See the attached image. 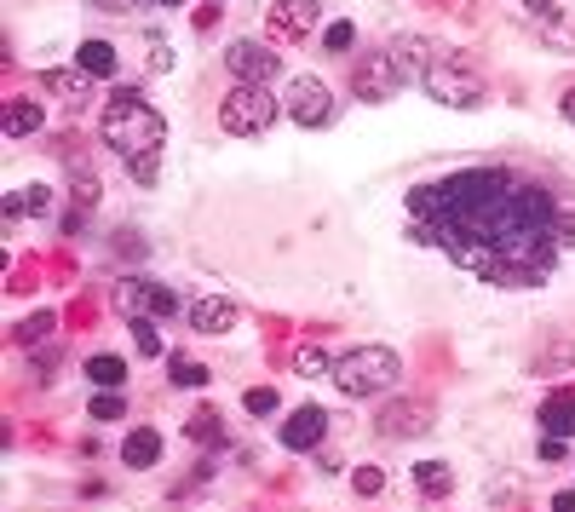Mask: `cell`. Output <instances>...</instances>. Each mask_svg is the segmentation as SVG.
<instances>
[{
	"instance_id": "cell-35",
	"label": "cell",
	"mask_w": 575,
	"mask_h": 512,
	"mask_svg": "<svg viewBox=\"0 0 575 512\" xmlns=\"http://www.w3.org/2000/svg\"><path fill=\"white\" fill-rule=\"evenodd\" d=\"M58 369V351H35V374H52Z\"/></svg>"
},
{
	"instance_id": "cell-8",
	"label": "cell",
	"mask_w": 575,
	"mask_h": 512,
	"mask_svg": "<svg viewBox=\"0 0 575 512\" xmlns=\"http://www.w3.org/2000/svg\"><path fill=\"white\" fill-rule=\"evenodd\" d=\"M225 70L236 75L242 87H271L276 75H282V58H276V47H259V41H230Z\"/></svg>"
},
{
	"instance_id": "cell-20",
	"label": "cell",
	"mask_w": 575,
	"mask_h": 512,
	"mask_svg": "<svg viewBox=\"0 0 575 512\" xmlns=\"http://www.w3.org/2000/svg\"><path fill=\"white\" fill-rule=\"evenodd\" d=\"M46 87L64 98V104H87V98H92V75H81L75 64H69V70H46Z\"/></svg>"
},
{
	"instance_id": "cell-10",
	"label": "cell",
	"mask_w": 575,
	"mask_h": 512,
	"mask_svg": "<svg viewBox=\"0 0 575 512\" xmlns=\"http://www.w3.org/2000/svg\"><path fill=\"white\" fill-rule=\"evenodd\" d=\"M322 18V0H271L265 6V24H271L276 41H305Z\"/></svg>"
},
{
	"instance_id": "cell-32",
	"label": "cell",
	"mask_w": 575,
	"mask_h": 512,
	"mask_svg": "<svg viewBox=\"0 0 575 512\" xmlns=\"http://www.w3.org/2000/svg\"><path fill=\"white\" fill-rule=\"evenodd\" d=\"M92 415H98V420H121V415H127V397H115V392L92 397Z\"/></svg>"
},
{
	"instance_id": "cell-7",
	"label": "cell",
	"mask_w": 575,
	"mask_h": 512,
	"mask_svg": "<svg viewBox=\"0 0 575 512\" xmlns=\"http://www.w3.org/2000/svg\"><path fill=\"white\" fill-rule=\"evenodd\" d=\"M115 305H121L127 317H179L184 311L179 294L161 288V282H150V277H121L115 282Z\"/></svg>"
},
{
	"instance_id": "cell-38",
	"label": "cell",
	"mask_w": 575,
	"mask_h": 512,
	"mask_svg": "<svg viewBox=\"0 0 575 512\" xmlns=\"http://www.w3.org/2000/svg\"><path fill=\"white\" fill-rule=\"evenodd\" d=\"M558 110H564V121H575V87L564 93V104H558Z\"/></svg>"
},
{
	"instance_id": "cell-6",
	"label": "cell",
	"mask_w": 575,
	"mask_h": 512,
	"mask_svg": "<svg viewBox=\"0 0 575 512\" xmlns=\"http://www.w3.org/2000/svg\"><path fill=\"white\" fill-rule=\"evenodd\" d=\"M282 110H288V121H299V127H311V133H317V127L334 121L340 104H334V93L322 87V75H294V81H288V93H282Z\"/></svg>"
},
{
	"instance_id": "cell-5",
	"label": "cell",
	"mask_w": 575,
	"mask_h": 512,
	"mask_svg": "<svg viewBox=\"0 0 575 512\" xmlns=\"http://www.w3.org/2000/svg\"><path fill=\"white\" fill-rule=\"evenodd\" d=\"M420 87L437 98V104H449V110H478L489 87H483V75L472 64H460V58H432V70L420 75Z\"/></svg>"
},
{
	"instance_id": "cell-17",
	"label": "cell",
	"mask_w": 575,
	"mask_h": 512,
	"mask_svg": "<svg viewBox=\"0 0 575 512\" xmlns=\"http://www.w3.org/2000/svg\"><path fill=\"white\" fill-rule=\"evenodd\" d=\"M409 484L420 489L426 501H443V495L455 489V472H449L443 461H414V466H409Z\"/></svg>"
},
{
	"instance_id": "cell-21",
	"label": "cell",
	"mask_w": 575,
	"mask_h": 512,
	"mask_svg": "<svg viewBox=\"0 0 575 512\" xmlns=\"http://www.w3.org/2000/svg\"><path fill=\"white\" fill-rule=\"evenodd\" d=\"M87 380H92V386H104V392H115V386L127 380V363L110 357V351H92V357H87Z\"/></svg>"
},
{
	"instance_id": "cell-23",
	"label": "cell",
	"mask_w": 575,
	"mask_h": 512,
	"mask_svg": "<svg viewBox=\"0 0 575 512\" xmlns=\"http://www.w3.org/2000/svg\"><path fill=\"white\" fill-rule=\"evenodd\" d=\"M52 328H58V317H52V311H35V317H23V323L12 328V340H18V346H35V340H46Z\"/></svg>"
},
{
	"instance_id": "cell-15",
	"label": "cell",
	"mask_w": 575,
	"mask_h": 512,
	"mask_svg": "<svg viewBox=\"0 0 575 512\" xmlns=\"http://www.w3.org/2000/svg\"><path fill=\"white\" fill-rule=\"evenodd\" d=\"M46 110L35 104V98H12L6 110H0V127H6V139H29V133H41Z\"/></svg>"
},
{
	"instance_id": "cell-27",
	"label": "cell",
	"mask_w": 575,
	"mask_h": 512,
	"mask_svg": "<svg viewBox=\"0 0 575 512\" xmlns=\"http://www.w3.org/2000/svg\"><path fill=\"white\" fill-rule=\"evenodd\" d=\"M351 489H357V495H368V501H374V495H380V489H386V472H380V466H357V472H351Z\"/></svg>"
},
{
	"instance_id": "cell-29",
	"label": "cell",
	"mask_w": 575,
	"mask_h": 512,
	"mask_svg": "<svg viewBox=\"0 0 575 512\" xmlns=\"http://www.w3.org/2000/svg\"><path fill=\"white\" fill-rule=\"evenodd\" d=\"M144 35H150V75H167L173 70V47L161 41V29H144Z\"/></svg>"
},
{
	"instance_id": "cell-4",
	"label": "cell",
	"mask_w": 575,
	"mask_h": 512,
	"mask_svg": "<svg viewBox=\"0 0 575 512\" xmlns=\"http://www.w3.org/2000/svg\"><path fill=\"white\" fill-rule=\"evenodd\" d=\"M276 121V93L271 87H230L225 104H219V127H225L230 139H259L265 127Z\"/></svg>"
},
{
	"instance_id": "cell-16",
	"label": "cell",
	"mask_w": 575,
	"mask_h": 512,
	"mask_svg": "<svg viewBox=\"0 0 575 512\" xmlns=\"http://www.w3.org/2000/svg\"><path fill=\"white\" fill-rule=\"evenodd\" d=\"M541 432L547 438H575V392H552L541 403Z\"/></svg>"
},
{
	"instance_id": "cell-14",
	"label": "cell",
	"mask_w": 575,
	"mask_h": 512,
	"mask_svg": "<svg viewBox=\"0 0 575 512\" xmlns=\"http://www.w3.org/2000/svg\"><path fill=\"white\" fill-rule=\"evenodd\" d=\"M75 70L92 75V81H115V75H121V58H115L110 41H81V52H75Z\"/></svg>"
},
{
	"instance_id": "cell-9",
	"label": "cell",
	"mask_w": 575,
	"mask_h": 512,
	"mask_svg": "<svg viewBox=\"0 0 575 512\" xmlns=\"http://www.w3.org/2000/svg\"><path fill=\"white\" fill-rule=\"evenodd\" d=\"M351 93L363 98V104H386V98H397V93H403V70L391 64V52H368V64L357 70Z\"/></svg>"
},
{
	"instance_id": "cell-13",
	"label": "cell",
	"mask_w": 575,
	"mask_h": 512,
	"mask_svg": "<svg viewBox=\"0 0 575 512\" xmlns=\"http://www.w3.org/2000/svg\"><path fill=\"white\" fill-rule=\"evenodd\" d=\"M236 317H242V311H236L225 294H207V300L190 305V323L202 328V334H230V328H236Z\"/></svg>"
},
{
	"instance_id": "cell-39",
	"label": "cell",
	"mask_w": 575,
	"mask_h": 512,
	"mask_svg": "<svg viewBox=\"0 0 575 512\" xmlns=\"http://www.w3.org/2000/svg\"><path fill=\"white\" fill-rule=\"evenodd\" d=\"M156 6H184V0H156Z\"/></svg>"
},
{
	"instance_id": "cell-2",
	"label": "cell",
	"mask_w": 575,
	"mask_h": 512,
	"mask_svg": "<svg viewBox=\"0 0 575 512\" xmlns=\"http://www.w3.org/2000/svg\"><path fill=\"white\" fill-rule=\"evenodd\" d=\"M98 139L110 144L121 162H138V156H156L161 139H167V121H161L156 104H144L138 87H115L104 116H98Z\"/></svg>"
},
{
	"instance_id": "cell-22",
	"label": "cell",
	"mask_w": 575,
	"mask_h": 512,
	"mask_svg": "<svg viewBox=\"0 0 575 512\" xmlns=\"http://www.w3.org/2000/svg\"><path fill=\"white\" fill-rule=\"evenodd\" d=\"M98 196H104V185H98V173H87V167H69V202L81 213L98 208Z\"/></svg>"
},
{
	"instance_id": "cell-11",
	"label": "cell",
	"mask_w": 575,
	"mask_h": 512,
	"mask_svg": "<svg viewBox=\"0 0 575 512\" xmlns=\"http://www.w3.org/2000/svg\"><path fill=\"white\" fill-rule=\"evenodd\" d=\"M322 438H328V415H322L317 403H305V409H294V415L282 420V449H294V455H311Z\"/></svg>"
},
{
	"instance_id": "cell-36",
	"label": "cell",
	"mask_w": 575,
	"mask_h": 512,
	"mask_svg": "<svg viewBox=\"0 0 575 512\" xmlns=\"http://www.w3.org/2000/svg\"><path fill=\"white\" fill-rule=\"evenodd\" d=\"M552 512H575V489H564V495H552Z\"/></svg>"
},
{
	"instance_id": "cell-33",
	"label": "cell",
	"mask_w": 575,
	"mask_h": 512,
	"mask_svg": "<svg viewBox=\"0 0 575 512\" xmlns=\"http://www.w3.org/2000/svg\"><path fill=\"white\" fill-rule=\"evenodd\" d=\"M127 179H133V185H156V156H138V162H127Z\"/></svg>"
},
{
	"instance_id": "cell-3",
	"label": "cell",
	"mask_w": 575,
	"mask_h": 512,
	"mask_svg": "<svg viewBox=\"0 0 575 512\" xmlns=\"http://www.w3.org/2000/svg\"><path fill=\"white\" fill-rule=\"evenodd\" d=\"M403 380V357L391 346H363V351H345L334 363V386L345 397H380Z\"/></svg>"
},
{
	"instance_id": "cell-34",
	"label": "cell",
	"mask_w": 575,
	"mask_h": 512,
	"mask_svg": "<svg viewBox=\"0 0 575 512\" xmlns=\"http://www.w3.org/2000/svg\"><path fill=\"white\" fill-rule=\"evenodd\" d=\"M564 455H570V449H564V438H547V443H541V461H564Z\"/></svg>"
},
{
	"instance_id": "cell-28",
	"label": "cell",
	"mask_w": 575,
	"mask_h": 512,
	"mask_svg": "<svg viewBox=\"0 0 575 512\" xmlns=\"http://www.w3.org/2000/svg\"><path fill=\"white\" fill-rule=\"evenodd\" d=\"M322 41H328V52H351V41H357V24H345V18H334V24L322 29Z\"/></svg>"
},
{
	"instance_id": "cell-30",
	"label": "cell",
	"mask_w": 575,
	"mask_h": 512,
	"mask_svg": "<svg viewBox=\"0 0 575 512\" xmlns=\"http://www.w3.org/2000/svg\"><path fill=\"white\" fill-rule=\"evenodd\" d=\"M242 403H248V415H259V420L276 415V392H271V386H253V392L242 397Z\"/></svg>"
},
{
	"instance_id": "cell-24",
	"label": "cell",
	"mask_w": 575,
	"mask_h": 512,
	"mask_svg": "<svg viewBox=\"0 0 575 512\" xmlns=\"http://www.w3.org/2000/svg\"><path fill=\"white\" fill-rule=\"evenodd\" d=\"M133 346H138V357H161V334H156V317H133Z\"/></svg>"
},
{
	"instance_id": "cell-37",
	"label": "cell",
	"mask_w": 575,
	"mask_h": 512,
	"mask_svg": "<svg viewBox=\"0 0 575 512\" xmlns=\"http://www.w3.org/2000/svg\"><path fill=\"white\" fill-rule=\"evenodd\" d=\"M92 6H98V12H127L133 0H92Z\"/></svg>"
},
{
	"instance_id": "cell-12",
	"label": "cell",
	"mask_w": 575,
	"mask_h": 512,
	"mask_svg": "<svg viewBox=\"0 0 575 512\" xmlns=\"http://www.w3.org/2000/svg\"><path fill=\"white\" fill-rule=\"evenodd\" d=\"M386 438H414V432H426L432 426V403H414V397H397V403H386L380 409V420H374Z\"/></svg>"
},
{
	"instance_id": "cell-18",
	"label": "cell",
	"mask_w": 575,
	"mask_h": 512,
	"mask_svg": "<svg viewBox=\"0 0 575 512\" xmlns=\"http://www.w3.org/2000/svg\"><path fill=\"white\" fill-rule=\"evenodd\" d=\"M46 208H52V190L46 185L6 190V196H0V213H6V219H35V213H46Z\"/></svg>"
},
{
	"instance_id": "cell-1",
	"label": "cell",
	"mask_w": 575,
	"mask_h": 512,
	"mask_svg": "<svg viewBox=\"0 0 575 512\" xmlns=\"http://www.w3.org/2000/svg\"><path fill=\"white\" fill-rule=\"evenodd\" d=\"M409 236L489 288H541L575 248V208L518 167H460L403 196Z\"/></svg>"
},
{
	"instance_id": "cell-31",
	"label": "cell",
	"mask_w": 575,
	"mask_h": 512,
	"mask_svg": "<svg viewBox=\"0 0 575 512\" xmlns=\"http://www.w3.org/2000/svg\"><path fill=\"white\" fill-rule=\"evenodd\" d=\"M184 432H190V438H202V443H225V438H219V415H207V409H202L196 420H190Z\"/></svg>"
},
{
	"instance_id": "cell-25",
	"label": "cell",
	"mask_w": 575,
	"mask_h": 512,
	"mask_svg": "<svg viewBox=\"0 0 575 512\" xmlns=\"http://www.w3.org/2000/svg\"><path fill=\"white\" fill-rule=\"evenodd\" d=\"M294 369L305 374V380H317V374H334V357H328V351H317V346H305L294 357Z\"/></svg>"
},
{
	"instance_id": "cell-19",
	"label": "cell",
	"mask_w": 575,
	"mask_h": 512,
	"mask_svg": "<svg viewBox=\"0 0 575 512\" xmlns=\"http://www.w3.org/2000/svg\"><path fill=\"white\" fill-rule=\"evenodd\" d=\"M121 461L133 466V472H150V466L161 461V432H150V426H138L133 438L121 443Z\"/></svg>"
},
{
	"instance_id": "cell-26",
	"label": "cell",
	"mask_w": 575,
	"mask_h": 512,
	"mask_svg": "<svg viewBox=\"0 0 575 512\" xmlns=\"http://www.w3.org/2000/svg\"><path fill=\"white\" fill-rule=\"evenodd\" d=\"M167 374H173V386H207V369L202 363H190V357H173Z\"/></svg>"
}]
</instances>
